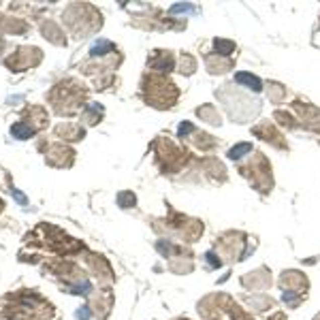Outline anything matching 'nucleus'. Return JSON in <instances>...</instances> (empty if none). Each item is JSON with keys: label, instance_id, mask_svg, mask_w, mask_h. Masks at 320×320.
Here are the masks:
<instances>
[{"label": "nucleus", "instance_id": "nucleus-1", "mask_svg": "<svg viewBox=\"0 0 320 320\" xmlns=\"http://www.w3.org/2000/svg\"><path fill=\"white\" fill-rule=\"evenodd\" d=\"M11 132H13V137H17V139H28V137L34 135V128L32 126H24V124L20 122V124H15V126L11 128Z\"/></svg>", "mask_w": 320, "mask_h": 320}, {"label": "nucleus", "instance_id": "nucleus-2", "mask_svg": "<svg viewBox=\"0 0 320 320\" xmlns=\"http://www.w3.org/2000/svg\"><path fill=\"white\" fill-rule=\"evenodd\" d=\"M237 82H239V84H248V86H250L252 90H256V92L261 90V82H259V79H256V77H252V75L239 73V75H237Z\"/></svg>", "mask_w": 320, "mask_h": 320}, {"label": "nucleus", "instance_id": "nucleus-3", "mask_svg": "<svg viewBox=\"0 0 320 320\" xmlns=\"http://www.w3.org/2000/svg\"><path fill=\"white\" fill-rule=\"evenodd\" d=\"M250 145H248V143H244V145H237V147H233V149H230V152H228V156L230 158H239V156H242V154H248V152H250Z\"/></svg>", "mask_w": 320, "mask_h": 320}, {"label": "nucleus", "instance_id": "nucleus-4", "mask_svg": "<svg viewBox=\"0 0 320 320\" xmlns=\"http://www.w3.org/2000/svg\"><path fill=\"white\" fill-rule=\"evenodd\" d=\"M222 49L224 53H228V51H233V43H224V41H216V49Z\"/></svg>", "mask_w": 320, "mask_h": 320}, {"label": "nucleus", "instance_id": "nucleus-5", "mask_svg": "<svg viewBox=\"0 0 320 320\" xmlns=\"http://www.w3.org/2000/svg\"><path fill=\"white\" fill-rule=\"evenodd\" d=\"M269 320H286V316H284V312H275Z\"/></svg>", "mask_w": 320, "mask_h": 320}, {"label": "nucleus", "instance_id": "nucleus-6", "mask_svg": "<svg viewBox=\"0 0 320 320\" xmlns=\"http://www.w3.org/2000/svg\"><path fill=\"white\" fill-rule=\"evenodd\" d=\"M0 211H3V201H0Z\"/></svg>", "mask_w": 320, "mask_h": 320}, {"label": "nucleus", "instance_id": "nucleus-7", "mask_svg": "<svg viewBox=\"0 0 320 320\" xmlns=\"http://www.w3.org/2000/svg\"><path fill=\"white\" fill-rule=\"evenodd\" d=\"M314 320H320V314H318V316H316V318H314Z\"/></svg>", "mask_w": 320, "mask_h": 320}]
</instances>
